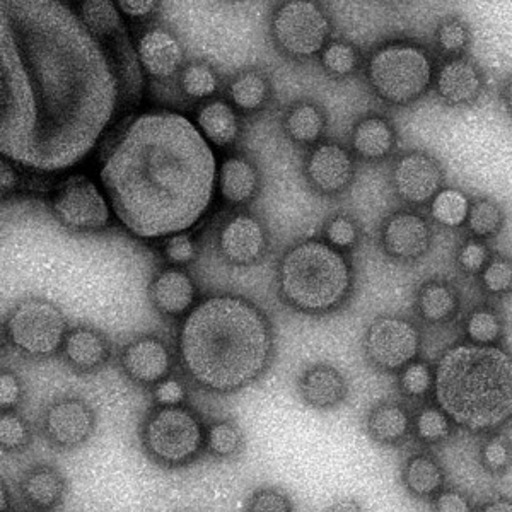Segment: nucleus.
I'll use <instances>...</instances> for the list:
<instances>
[{"label":"nucleus","instance_id":"4be33fe9","mask_svg":"<svg viewBox=\"0 0 512 512\" xmlns=\"http://www.w3.org/2000/svg\"><path fill=\"white\" fill-rule=\"evenodd\" d=\"M69 492V480L59 466L41 463L31 466L19 480V494L33 512H53L62 506Z\"/></svg>","mask_w":512,"mask_h":512},{"label":"nucleus","instance_id":"4c0bfd02","mask_svg":"<svg viewBox=\"0 0 512 512\" xmlns=\"http://www.w3.org/2000/svg\"><path fill=\"white\" fill-rule=\"evenodd\" d=\"M30 420L19 412H0V448L4 453H21L33 443Z\"/></svg>","mask_w":512,"mask_h":512},{"label":"nucleus","instance_id":"9d476101","mask_svg":"<svg viewBox=\"0 0 512 512\" xmlns=\"http://www.w3.org/2000/svg\"><path fill=\"white\" fill-rule=\"evenodd\" d=\"M50 209L60 226L70 233H101L110 227V202L88 176L65 178L53 192Z\"/></svg>","mask_w":512,"mask_h":512},{"label":"nucleus","instance_id":"a878e982","mask_svg":"<svg viewBox=\"0 0 512 512\" xmlns=\"http://www.w3.org/2000/svg\"><path fill=\"white\" fill-rule=\"evenodd\" d=\"M396 146L393 123L383 115L371 113L359 118L350 134V151L362 161H383Z\"/></svg>","mask_w":512,"mask_h":512},{"label":"nucleus","instance_id":"2f4dec72","mask_svg":"<svg viewBox=\"0 0 512 512\" xmlns=\"http://www.w3.org/2000/svg\"><path fill=\"white\" fill-rule=\"evenodd\" d=\"M243 427L234 419H216L207 424L205 454L212 460L233 461L245 451Z\"/></svg>","mask_w":512,"mask_h":512},{"label":"nucleus","instance_id":"a211bd4d","mask_svg":"<svg viewBox=\"0 0 512 512\" xmlns=\"http://www.w3.org/2000/svg\"><path fill=\"white\" fill-rule=\"evenodd\" d=\"M147 297L159 315L183 320L197 306V282L187 268L164 267L149 282Z\"/></svg>","mask_w":512,"mask_h":512},{"label":"nucleus","instance_id":"4468645a","mask_svg":"<svg viewBox=\"0 0 512 512\" xmlns=\"http://www.w3.org/2000/svg\"><path fill=\"white\" fill-rule=\"evenodd\" d=\"M216 245L224 262L233 267H251L267 256L270 233L262 217L251 212H236L222 222Z\"/></svg>","mask_w":512,"mask_h":512},{"label":"nucleus","instance_id":"b1692460","mask_svg":"<svg viewBox=\"0 0 512 512\" xmlns=\"http://www.w3.org/2000/svg\"><path fill=\"white\" fill-rule=\"evenodd\" d=\"M436 91L449 105H470L483 91V76L472 60L453 57L444 62L436 77Z\"/></svg>","mask_w":512,"mask_h":512},{"label":"nucleus","instance_id":"72a5a7b5","mask_svg":"<svg viewBox=\"0 0 512 512\" xmlns=\"http://www.w3.org/2000/svg\"><path fill=\"white\" fill-rule=\"evenodd\" d=\"M176 79L183 96L200 103L214 99L221 89V74L207 60H190Z\"/></svg>","mask_w":512,"mask_h":512},{"label":"nucleus","instance_id":"f3484780","mask_svg":"<svg viewBox=\"0 0 512 512\" xmlns=\"http://www.w3.org/2000/svg\"><path fill=\"white\" fill-rule=\"evenodd\" d=\"M135 55L147 76L156 81H168L180 76L185 67V48L175 31L166 26H152L142 31Z\"/></svg>","mask_w":512,"mask_h":512},{"label":"nucleus","instance_id":"1a4fd4ad","mask_svg":"<svg viewBox=\"0 0 512 512\" xmlns=\"http://www.w3.org/2000/svg\"><path fill=\"white\" fill-rule=\"evenodd\" d=\"M268 31L274 47L287 59L308 60L332 41L333 23L320 2L286 0L272 11Z\"/></svg>","mask_w":512,"mask_h":512},{"label":"nucleus","instance_id":"0eeeda50","mask_svg":"<svg viewBox=\"0 0 512 512\" xmlns=\"http://www.w3.org/2000/svg\"><path fill=\"white\" fill-rule=\"evenodd\" d=\"M366 77L373 93L393 106L412 105L434 81V65L425 48L395 41L376 48L366 64Z\"/></svg>","mask_w":512,"mask_h":512},{"label":"nucleus","instance_id":"393cba45","mask_svg":"<svg viewBox=\"0 0 512 512\" xmlns=\"http://www.w3.org/2000/svg\"><path fill=\"white\" fill-rule=\"evenodd\" d=\"M195 118L198 132L210 146L219 149L233 147L243 132L239 113L227 99L214 98L200 103Z\"/></svg>","mask_w":512,"mask_h":512},{"label":"nucleus","instance_id":"dca6fc26","mask_svg":"<svg viewBox=\"0 0 512 512\" xmlns=\"http://www.w3.org/2000/svg\"><path fill=\"white\" fill-rule=\"evenodd\" d=\"M391 183L403 202L410 205L429 204L443 190V168L425 152H408L393 166Z\"/></svg>","mask_w":512,"mask_h":512},{"label":"nucleus","instance_id":"6ab92c4d","mask_svg":"<svg viewBox=\"0 0 512 512\" xmlns=\"http://www.w3.org/2000/svg\"><path fill=\"white\" fill-rule=\"evenodd\" d=\"M432 231L425 217L412 210H398L381 227V245L396 260L410 262L431 248Z\"/></svg>","mask_w":512,"mask_h":512},{"label":"nucleus","instance_id":"39448f33","mask_svg":"<svg viewBox=\"0 0 512 512\" xmlns=\"http://www.w3.org/2000/svg\"><path fill=\"white\" fill-rule=\"evenodd\" d=\"M275 282L280 299L297 313L330 315L349 301L354 268L349 256L325 239H301L280 256Z\"/></svg>","mask_w":512,"mask_h":512},{"label":"nucleus","instance_id":"473e14b6","mask_svg":"<svg viewBox=\"0 0 512 512\" xmlns=\"http://www.w3.org/2000/svg\"><path fill=\"white\" fill-rule=\"evenodd\" d=\"M460 308V299L453 287L443 280H431L422 286L417 299V309L422 320L432 325L453 320Z\"/></svg>","mask_w":512,"mask_h":512},{"label":"nucleus","instance_id":"a19ab883","mask_svg":"<svg viewBox=\"0 0 512 512\" xmlns=\"http://www.w3.org/2000/svg\"><path fill=\"white\" fill-rule=\"evenodd\" d=\"M323 239L338 251H350L361 241V226L354 217L335 214L323 226Z\"/></svg>","mask_w":512,"mask_h":512},{"label":"nucleus","instance_id":"6e6552de","mask_svg":"<svg viewBox=\"0 0 512 512\" xmlns=\"http://www.w3.org/2000/svg\"><path fill=\"white\" fill-rule=\"evenodd\" d=\"M69 321L57 304L43 297L19 301L4 320V337L12 349L30 359H50L60 355Z\"/></svg>","mask_w":512,"mask_h":512},{"label":"nucleus","instance_id":"cd10ccee","mask_svg":"<svg viewBox=\"0 0 512 512\" xmlns=\"http://www.w3.org/2000/svg\"><path fill=\"white\" fill-rule=\"evenodd\" d=\"M226 94L227 101L238 113L256 115L270 105L274 96V86L267 72L260 69H245L227 81Z\"/></svg>","mask_w":512,"mask_h":512},{"label":"nucleus","instance_id":"20e7f679","mask_svg":"<svg viewBox=\"0 0 512 512\" xmlns=\"http://www.w3.org/2000/svg\"><path fill=\"white\" fill-rule=\"evenodd\" d=\"M432 391L461 429L497 431L512 420V355L497 345H454L437 362Z\"/></svg>","mask_w":512,"mask_h":512},{"label":"nucleus","instance_id":"aec40b11","mask_svg":"<svg viewBox=\"0 0 512 512\" xmlns=\"http://www.w3.org/2000/svg\"><path fill=\"white\" fill-rule=\"evenodd\" d=\"M297 393L301 402L311 410L330 412L344 405L349 396V383L338 367L316 362L299 374Z\"/></svg>","mask_w":512,"mask_h":512},{"label":"nucleus","instance_id":"f704fd0d","mask_svg":"<svg viewBox=\"0 0 512 512\" xmlns=\"http://www.w3.org/2000/svg\"><path fill=\"white\" fill-rule=\"evenodd\" d=\"M361 52L354 43L332 40L320 53V65L328 76L345 79L354 76L361 67Z\"/></svg>","mask_w":512,"mask_h":512},{"label":"nucleus","instance_id":"de8ad7c7","mask_svg":"<svg viewBox=\"0 0 512 512\" xmlns=\"http://www.w3.org/2000/svg\"><path fill=\"white\" fill-rule=\"evenodd\" d=\"M436 41L437 47L441 48L443 52L458 55L468 47L470 31L461 19H446L437 28Z\"/></svg>","mask_w":512,"mask_h":512},{"label":"nucleus","instance_id":"c03bdc74","mask_svg":"<svg viewBox=\"0 0 512 512\" xmlns=\"http://www.w3.org/2000/svg\"><path fill=\"white\" fill-rule=\"evenodd\" d=\"M480 461L487 472L502 475L512 466V441L504 434H492L480 448Z\"/></svg>","mask_w":512,"mask_h":512},{"label":"nucleus","instance_id":"bb28decb","mask_svg":"<svg viewBox=\"0 0 512 512\" xmlns=\"http://www.w3.org/2000/svg\"><path fill=\"white\" fill-rule=\"evenodd\" d=\"M326 111L313 99H297L287 106L282 117V130L292 144L315 147L325 135Z\"/></svg>","mask_w":512,"mask_h":512},{"label":"nucleus","instance_id":"f8f14e48","mask_svg":"<svg viewBox=\"0 0 512 512\" xmlns=\"http://www.w3.org/2000/svg\"><path fill=\"white\" fill-rule=\"evenodd\" d=\"M98 425L93 405L77 395L55 398L43 410L40 431L48 446L57 451H76L91 441Z\"/></svg>","mask_w":512,"mask_h":512},{"label":"nucleus","instance_id":"7c9ffc66","mask_svg":"<svg viewBox=\"0 0 512 512\" xmlns=\"http://www.w3.org/2000/svg\"><path fill=\"white\" fill-rule=\"evenodd\" d=\"M402 482L414 497L429 499L443 490L446 475L431 454H414L403 465Z\"/></svg>","mask_w":512,"mask_h":512},{"label":"nucleus","instance_id":"5701e85b","mask_svg":"<svg viewBox=\"0 0 512 512\" xmlns=\"http://www.w3.org/2000/svg\"><path fill=\"white\" fill-rule=\"evenodd\" d=\"M262 187L258 164L246 154H233L217 168V190L224 202L245 207L255 200Z\"/></svg>","mask_w":512,"mask_h":512},{"label":"nucleus","instance_id":"c756f323","mask_svg":"<svg viewBox=\"0 0 512 512\" xmlns=\"http://www.w3.org/2000/svg\"><path fill=\"white\" fill-rule=\"evenodd\" d=\"M77 14L89 31L108 47L113 50H130L128 45H122L120 41L125 38V30L117 4L110 0H84Z\"/></svg>","mask_w":512,"mask_h":512},{"label":"nucleus","instance_id":"6e6d98bb","mask_svg":"<svg viewBox=\"0 0 512 512\" xmlns=\"http://www.w3.org/2000/svg\"><path fill=\"white\" fill-rule=\"evenodd\" d=\"M325 512H364V507L354 497H340L326 507Z\"/></svg>","mask_w":512,"mask_h":512},{"label":"nucleus","instance_id":"58836bf2","mask_svg":"<svg viewBox=\"0 0 512 512\" xmlns=\"http://www.w3.org/2000/svg\"><path fill=\"white\" fill-rule=\"evenodd\" d=\"M504 222L502 209L490 198H477L470 205L466 226L477 239H487L499 233Z\"/></svg>","mask_w":512,"mask_h":512},{"label":"nucleus","instance_id":"9b49d317","mask_svg":"<svg viewBox=\"0 0 512 512\" xmlns=\"http://www.w3.org/2000/svg\"><path fill=\"white\" fill-rule=\"evenodd\" d=\"M364 352L371 366L384 373H400L420 352L419 328L400 316H379L364 335Z\"/></svg>","mask_w":512,"mask_h":512},{"label":"nucleus","instance_id":"7ed1b4c3","mask_svg":"<svg viewBox=\"0 0 512 512\" xmlns=\"http://www.w3.org/2000/svg\"><path fill=\"white\" fill-rule=\"evenodd\" d=\"M274 357V325L267 313L233 292L198 301L176 333V361L183 378L209 395L246 390L265 376Z\"/></svg>","mask_w":512,"mask_h":512},{"label":"nucleus","instance_id":"13d9d810","mask_svg":"<svg viewBox=\"0 0 512 512\" xmlns=\"http://www.w3.org/2000/svg\"><path fill=\"white\" fill-rule=\"evenodd\" d=\"M0 512H12L11 492L4 480L0 482Z\"/></svg>","mask_w":512,"mask_h":512},{"label":"nucleus","instance_id":"f03ea898","mask_svg":"<svg viewBox=\"0 0 512 512\" xmlns=\"http://www.w3.org/2000/svg\"><path fill=\"white\" fill-rule=\"evenodd\" d=\"M99 178L128 233L164 239L188 231L209 209L217 188L216 156L188 118L151 111L118 134Z\"/></svg>","mask_w":512,"mask_h":512},{"label":"nucleus","instance_id":"09e8293b","mask_svg":"<svg viewBox=\"0 0 512 512\" xmlns=\"http://www.w3.org/2000/svg\"><path fill=\"white\" fill-rule=\"evenodd\" d=\"M151 391V398L154 405L158 407H173V405H185L188 400L187 379L171 374L156 384Z\"/></svg>","mask_w":512,"mask_h":512},{"label":"nucleus","instance_id":"ea45409f","mask_svg":"<svg viewBox=\"0 0 512 512\" xmlns=\"http://www.w3.org/2000/svg\"><path fill=\"white\" fill-rule=\"evenodd\" d=\"M465 333L470 344L495 345L502 337L501 316L494 309L478 308L466 318Z\"/></svg>","mask_w":512,"mask_h":512},{"label":"nucleus","instance_id":"603ef678","mask_svg":"<svg viewBox=\"0 0 512 512\" xmlns=\"http://www.w3.org/2000/svg\"><path fill=\"white\" fill-rule=\"evenodd\" d=\"M434 512H473V506L460 490L443 489L434 497Z\"/></svg>","mask_w":512,"mask_h":512},{"label":"nucleus","instance_id":"f257e3e1","mask_svg":"<svg viewBox=\"0 0 512 512\" xmlns=\"http://www.w3.org/2000/svg\"><path fill=\"white\" fill-rule=\"evenodd\" d=\"M0 149L41 171L81 161L132 91L130 62L59 2H2Z\"/></svg>","mask_w":512,"mask_h":512},{"label":"nucleus","instance_id":"e433bc0d","mask_svg":"<svg viewBox=\"0 0 512 512\" xmlns=\"http://www.w3.org/2000/svg\"><path fill=\"white\" fill-rule=\"evenodd\" d=\"M470 200L456 188H443L431 202V214L441 226L460 227L466 224Z\"/></svg>","mask_w":512,"mask_h":512},{"label":"nucleus","instance_id":"4d7b16f0","mask_svg":"<svg viewBox=\"0 0 512 512\" xmlns=\"http://www.w3.org/2000/svg\"><path fill=\"white\" fill-rule=\"evenodd\" d=\"M477 512H512V501L507 497H499V499L483 504Z\"/></svg>","mask_w":512,"mask_h":512},{"label":"nucleus","instance_id":"c85d7f7f","mask_svg":"<svg viewBox=\"0 0 512 512\" xmlns=\"http://www.w3.org/2000/svg\"><path fill=\"white\" fill-rule=\"evenodd\" d=\"M412 415L402 403L379 402L366 417V431L379 446H398L412 432Z\"/></svg>","mask_w":512,"mask_h":512},{"label":"nucleus","instance_id":"052dcab7","mask_svg":"<svg viewBox=\"0 0 512 512\" xmlns=\"http://www.w3.org/2000/svg\"><path fill=\"white\" fill-rule=\"evenodd\" d=\"M12 512H33V511H12Z\"/></svg>","mask_w":512,"mask_h":512},{"label":"nucleus","instance_id":"a18cd8bd","mask_svg":"<svg viewBox=\"0 0 512 512\" xmlns=\"http://www.w3.org/2000/svg\"><path fill=\"white\" fill-rule=\"evenodd\" d=\"M245 512H294V502L286 490L267 485L251 492Z\"/></svg>","mask_w":512,"mask_h":512},{"label":"nucleus","instance_id":"864d4df0","mask_svg":"<svg viewBox=\"0 0 512 512\" xmlns=\"http://www.w3.org/2000/svg\"><path fill=\"white\" fill-rule=\"evenodd\" d=\"M117 7L127 18L144 21L154 16L161 4L156 0H118Z\"/></svg>","mask_w":512,"mask_h":512},{"label":"nucleus","instance_id":"5fc2aeb1","mask_svg":"<svg viewBox=\"0 0 512 512\" xmlns=\"http://www.w3.org/2000/svg\"><path fill=\"white\" fill-rule=\"evenodd\" d=\"M19 185V175L16 168L12 166L11 159H0V190H2V197L11 195Z\"/></svg>","mask_w":512,"mask_h":512},{"label":"nucleus","instance_id":"423d86ee","mask_svg":"<svg viewBox=\"0 0 512 512\" xmlns=\"http://www.w3.org/2000/svg\"><path fill=\"white\" fill-rule=\"evenodd\" d=\"M205 424L195 408L185 405L147 410L139 425V443L147 458L164 470H183L205 454Z\"/></svg>","mask_w":512,"mask_h":512},{"label":"nucleus","instance_id":"412c9836","mask_svg":"<svg viewBox=\"0 0 512 512\" xmlns=\"http://www.w3.org/2000/svg\"><path fill=\"white\" fill-rule=\"evenodd\" d=\"M111 354L113 350L106 333L94 326L79 325L67 333L60 357L74 373L86 376L105 369L111 361Z\"/></svg>","mask_w":512,"mask_h":512},{"label":"nucleus","instance_id":"c9c22d12","mask_svg":"<svg viewBox=\"0 0 512 512\" xmlns=\"http://www.w3.org/2000/svg\"><path fill=\"white\" fill-rule=\"evenodd\" d=\"M453 420L437 405H425L412 419V432L424 444H439L453 432Z\"/></svg>","mask_w":512,"mask_h":512},{"label":"nucleus","instance_id":"49530a36","mask_svg":"<svg viewBox=\"0 0 512 512\" xmlns=\"http://www.w3.org/2000/svg\"><path fill=\"white\" fill-rule=\"evenodd\" d=\"M482 286L485 291L495 296H502L512 291V262L507 258H494L483 268Z\"/></svg>","mask_w":512,"mask_h":512},{"label":"nucleus","instance_id":"3c124183","mask_svg":"<svg viewBox=\"0 0 512 512\" xmlns=\"http://www.w3.org/2000/svg\"><path fill=\"white\" fill-rule=\"evenodd\" d=\"M490 251L480 239H468L458 251V263L468 274H478L489 263Z\"/></svg>","mask_w":512,"mask_h":512},{"label":"nucleus","instance_id":"79ce46f5","mask_svg":"<svg viewBox=\"0 0 512 512\" xmlns=\"http://www.w3.org/2000/svg\"><path fill=\"white\" fill-rule=\"evenodd\" d=\"M161 255L168 267L187 268L198 258V243L188 231L171 234L163 239Z\"/></svg>","mask_w":512,"mask_h":512},{"label":"nucleus","instance_id":"2eb2a0df","mask_svg":"<svg viewBox=\"0 0 512 512\" xmlns=\"http://www.w3.org/2000/svg\"><path fill=\"white\" fill-rule=\"evenodd\" d=\"M303 175L316 193L325 197L340 195L354 181V154L340 142L321 140L306 154Z\"/></svg>","mask_w":512,"mask_h":512},{"label":"nucleus","instance_id":"ddd939ff","mask_svg":"<svg viewBox=\"0 0 512 512\" xmlns=\"http://www.w3.org/2000/svg\"><path fill=\"white\" fill-rule=\"evenodd\" d=\"M176 354L156 333H144L123 345L118 364L123 376L135 386L152 390L175 371Z\"/></svg>","mask_w":512,"mask_h":512},{"label":"nucleus","instance_id":"bf43d9fd","mask_svg":"<svg viewBox=\"0 0 512 512\" xmlns=\"http://www.w3.org/2000/svg\"><path fill=\"white\" fill-rule=\"evenodd\" d=\"M502 96H504V103H506L507 110H509V113L512 115V76L507 79L504 91H502Z\"/></svg>","mask_w":512,"mask_h":512},{"label":"nucleus","instance_id":"8fccbe9b","mask_svg":"<svg viewBox=\"0 0 512 512\" xmlns=\"http://www.w3.org/2000/svg\"><path fill=\"white\" fill-rule=\"evenodd\" d=\"M26 388L16 371L4 367L0 371V412H18L23 405Z\"/></svg>","mask_w":512,"mask_h":512},{"label":"nucleus","instance_id":"37998d69","mask_svg":"<svg viewBox=\"0 0 512 512\" xmlns=\"http://www.w3.org/2000/svg\"><path fill=\"white\" fill-rule=\"evenodd\" d=\"M398 386L403 395L410 398H424L434 390V369L427 362H410L398 374Z\"/></svg>","mask_w":512,"mask_h":512}]
</instances>
